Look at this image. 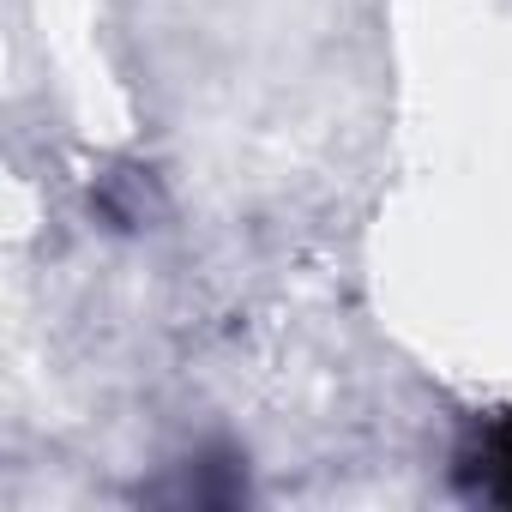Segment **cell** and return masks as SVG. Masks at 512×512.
<instances>
[{
	"label": "cell",
	"instance_id": "cell-1",
	"mask_svg": "<svg viewBox=\"0 0 512 512\" xmlns=\"http://www.w3.org/2000/svg\"><path fill=\"white\" fill-rule=\"evenodd\" d=\"M464 476L476 482V494L512 506V416H488L470 446H464Z\"/></svg>",
	"mask_w": 512,
	"mask_h": 512
}]
</instances>
